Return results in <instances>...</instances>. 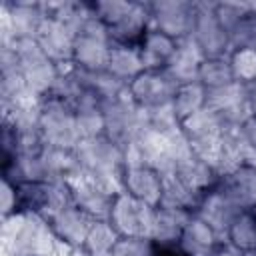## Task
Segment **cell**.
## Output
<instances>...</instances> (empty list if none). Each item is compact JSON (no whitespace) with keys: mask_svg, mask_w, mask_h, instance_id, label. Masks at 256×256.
<instances>
[{"mask_svg":"<svg viewBox=\"0 0 256 256\" xmlns=\"http://www.w3.org/2000/svg\"><path fill=\"white\" fill-rule=\"evenodd\" d=\"M48 218L32 212H16L4 218V256H54L60 248Z\"/></svg>","mask_w":256,"mask_h":256,"instance_id":"1","label":"cell"},{"mask_svg":"<svg viewBox=\"0 0 256 256\" xmlns=\"http://www.w3.org/2000/svg\"><path fill=\"white\" fill-rule=\"evenodd\" d=\"M78 166L84 174L100 180L114 192H122V174L126 168L124 148L108 140L106 136L84 138L74 148Z\"/></svg>","mask_w":256,"mask_h":256,"instance_id":"2","label":"cell"},{"mask_svg":"<svg viewBox=\"0 0 256 256\" xmlns=\"http://www.w3.org/2000/svg\"><path fill=\"white\" fill-rule=\"evenodd\" d=\"M38 126H40L44 142L52 148L74 150L82 140L72 104H68L62 98H56L52 94H48L46 98L40 100Z\"/></svg>","mask_w":256,"mask_h":256,"instance_id":"3","label":"cell"},{"mask_svg":"<svg viewBox=\"0 0 256 256\" xmlns=\"http://www.w3.org/2000/svg\"><path fill=\"white\" fill-rule=\"evenodd\" d=\"M104 114V136L118 144L120 148H126L130 142H134L146 128V110L134 104V100L126 94L106 100L102 104Z\"/></svg>","mask_w":256,"mask_h":256,"instance_id":"4","label":"cell"},{"mask_svg":"<svg viewBox=\"0 0 256 256\" xmlns=\"http://www.w3.org/2000/svg\"><path fill=\"white\" fill-rule=\"evenodd\" d=\"M156 208L152 204H146L126 192H120L114 198L112 210H110V224L116 228L120 236H134V238H150L154 234L156 224Z\"/></svg>","mask_w":256,"mask_h":256,"instance_id":"5","label":"cell"},{"mask_svg":"<svg viewBox=\"0 0 256 256\" xmlns=\"http://www.w3.org/2000/svg\"><path fill=\"white\" fill-rule=\"evenodd\" d=\"M180 130L186 136L192 152L212 164V158H214V154L220 146L222 134L226 130L222 118L214 110L204 106L202 110H198L196 114H192L184 122H180Z\"/></svg>","mask_w":256,"mask_h":256,"instance_id":"6","label":"cell"},{"mask_svg":"<svg viewBox=\"0 0 256 256\" xmlns=\"http://www.w3.org/2000/svg\"><path fill=\"white\" fill-rule=\"evenodd\" d=\"M66 182L70 184L74 206L84 210L94 220H108L114 198L118 196V192H114L112 188H108L100 180L84 174L82 170L78 174H74L72 178H68Z\"/></svg>","mask_w":256,"mask_h":256,"instance_id":"7","label":"cell"},{"mask_svg":"<svg viewBox=\"0 0 256 256\" xmlns=\"http://www.w3.org/2000/svg\"><path fill=\"white\" fill-rule=\"evenodd\" d=\"M150 8V28L178 40H184L192 34L194 18L198 4L182 2V0H166V2H152Z\"/></svg>","mask_w":256,"mask_h":256,"instance_id":"8","label":"cell"},{"mask_svg":"<svg viewBox=\"0 0 256 256\" xmlns=\"http://www.w3.org/2000/svg\"><path fill=\"white\" fill-rule=\"evenodd\" d=\"M178 82L166 70H144L128 84V96L142 110L172 104Z\"/></svg>","mask_w":256,"mask_h":256,"instance_id":"9","label":"cell"},{"mask_svg":"<svg viewBox=\"0 0 256 256\" xmlns=\"http://www.w3.org/2000/svg\"><path fill=\"white\" fill-rule=\"evenodd\" d=\"M190 38L204 58H226L232 52L228 32L214 14V4H198Z\"/></svg>","mask_w":256,"mask_h":256,"instance_id":"10","label":"cell"},{"mask_svg":"<svg viewBox=\"0 0 256 256\" xmlns=\"http://www.w3.org/2000/svg\"><path fill=\"white\" fill-rule=\"evenodd\" d=\"M242 208H238L218 186L210 188L198 202L194 214L198 218H202L222 240L226 238V232L232 224V220L236 218V214L240 212Z\"/></svg>","mask_w":256,"mask_h":256,"instance_id":"11","label":"cell"},{"mask_svg":"<svg viewBox=\"0 0 256 256\" xmlns=\"http://www.w3.org/2000/svg\"><path fill=\"white\" fill-rule=\"evenodd\" d=\"M122 192L146 204L158 206L162 196V174L148 164L126 166L122 174Z\"/></svg>","mask_w":256,"mask_h":256,"instance_id":"12","label":"cell"},{"mask_svg":"<svg viewBox=\"0 0 256 256\" xmlns=\"http://www.w3.org/2000/svg\"><path fill=\"white\" fill-rule=\"evenodd\" d=\"M56 238L66 244V246H74V248H82L84 240L90 232V226L94 222L92 216H88L84 210H80L74 204H68L66 208L58 210L56 214H52L48 218Z\"/></svg>","mask_w":256,"mask_h":256,"instance_id":"13","label":"cell"},{"mask_svg":"<svg viewBox=\"0 0 256 256\" xmlns=\"http://www.w3.org/2000/svg\"><path fill=\"white\" fill-rule=\"evenodd\" d=\"M150 30V8L142 2H132L128 12L108 28V38L112 44L138 46L144 34Z\"/></svg>","mask_w":256,"mask_h":256,"instance_id":"14","label":"cell"},{"mask_svg":"<svg viewBox=\"0 0 256 256\" xmlns=\"http://www.w3.org/2000/svg\"><path fill=\"white\" fill-rule=\"evenodd\" d=\"M74 34L58 20L46 18L36 34V42L44 50V54L56 62V64H68L72 62L74 52Z\"/></svg>","mask_w":256,"mask_h":256,"instance_id":"15","label":"cell"},{"mask_svg":"<svg viewBox=\"0 0 256 256\" xmlns=\"http://www.w3.org/2000/svg\"><path fill=\"white\" fill-rule=\"evenodd\" d=\"M238 208L248 210L256 204V164H244L234 172L220 176L216 184Z\"/></svg>","mask_w":256,"mask_h":256,"instance_id":"16","label":"cell"},{"mask_svg":"<svg viewBox=\"0 0 256 256\" xmlns=\"http://www.w3.org/2000/svg\"><path fill=\"white\" fill-rule=\"evenodd\" d=\"M110 46H112V42L108 38L90 36V34H78L74 38L72 64L78 70H84V72L106 70L108 56H110Z\"/></svg>","mask_w":256,"mask_h":256,"instance_id":"17","label":"cell"},{"mask_svg":"<svg viewBox=\"0 0 256 256\" xmlns=\"http://www.w3.org/2000/svg\"><path fill=\"white\" fill-rule=\"evenodd\" d=\"M172 172H174L186 186H190L194 192H198V194H202V196H204L210 188H214V186L218 184V180H220V174L216 172V168H214L208 160L196 156L194 152L188 154V156H184L182 160H178V162L174 164Z\"/></svg>","mask_w":256,"mask_h":256,"instance_id":"18","label":"cell"},{"mask_svg":"<svg viewBox=\"0 0 256 256\" xmlns=\"http://www.w3.org/2000/svg\"><path fill=\"white\" fill-rule=\"evenodd\" d=\"M220 242H224V240L196 214H192V218L184 226L182 236L178 240L180 248L188 256H210Z\"/></svg>","mask_w":256,"mask_h":256,"instance_id":"19","label":"cell"},{"mask_svg":"<svg viewBox=\"0 0 256 256\" xmlns=\"http://www.w3.org/2000/svg\"><path fill=\"white\" fill-rule=\"evenodd\" d=\"M202 60H204L202 52L198 50V46L194 44V40L188 36L184 40H178L176 52H174V56L170 58V62H168V66L164 70L180 86V84L198 80V68H200Z\"/></svg>","mask_w":256,"mask_h":256,"instance_id":"20","label":"cell"},{"mask_svg":"<svg viewBox=\"0 0 256 256\" xmlns=\"http://www.w3.org/2000/svg\"><path fill=\"white\" fill-rule=\"evenodd\" d=\"M176 44L178 42L174 38L150 28L138 44L144 70H164L176 52Z\"/></svg>","mask_w":256,"mask_h":256,"instance_id":"21","label":"cell"},{"mask_svg":"<svg viewBox=\"0 0 256 256\" xmlns=\"http://www.w3.org/2000/svg\"><path fill=\"white\" fill-rule=\"evenodd\" d=\"M194 212L182 210V208H168V206H158L156 208V224H154V234L152 242L158 244H178L184 226L192 218Z\"/></svg>","mask_w":256,"mask_h":256,"instance_id":"22","label":"cell"},{"mask_svg":"<svg viewBox=\"0 0 256 256\" xmlns=\"http://www.w3.org/2000/svg\"><path fill=\"white\" fill-rule=\"evenodd\" d=\"M106 70L110 74H114L118 80L130 84L138 74L144 72V64H142L138 46L112 44L110 46V56H108Z\"/></svg>","mask_w":256,"mask_h":256,"instance_id":"23","label":"cell"},{"mask_svg":"<svg viewBox=\"0 0 256 256\" xmlns=\"http://www.w3.org/2000/svg\"><path fill=\"white\" fill-rule=\"evenodd\" d=\"M202 194L194 192L190 186H186L172 170L162 174V196L158 206H168V208H182L188 212H194Z\"/></svg>","mask_w":256,"mask_h":256,"instance_id":"24","label":"cell"},{"mask_svg":"<svg viewBox=\"0 0 256 256\" xmlns=\"http://www.w3.org/2000/svg\"><path fill=\"white\" fill-rule=\"evenodd\" d=\"M204 106H206V88L198 80L180 84L176 88V94L172 98V110L178 122H184L188 116L196 114Z\"/></svg>","mask_w":256,"mask_h":256,"instance_id":"25","label":"cell"},{"mask_svg":"<svg viewBox=\"0 0 256 256\" xmlns=\"http://www.w3.org/2000/svg\"><path fill=\"white\" fill-rule=\"evenodd\" d=\"M118 240L120 234L110 224V220H94L82 248L88 256H112Z\"/></svg>","mask_w":256,"mask_h":256,"instance_id":"26","label":"cell"},{"mask_svg":"<svg viewBox=\"0 0 256 256\" xmlns=\"http://www.w3.org/2000/svg\"><path fill=\"white\" fill-rule=\"evenodd\" d=\"M224 242L240 250L242 254L256 250V222L250 214V210H240L236 218L232 220Z\"/></svg>","mask_w":256,"mask_h":256,"instance_id":"27","label":"cell"},{"mask_svg":"<svg viewBox=\"0 0 256 256\" xmlns=\"http://www.w3.org/2000/svg\"><path fill=\"white\" fill-rule=\"evenodd\" d=\"M198 82L206 90H216V88L236 82L230 62H228V56L226 58H204L198 68Z\"/></svg>","mask_w":256,"mask_h":256,"instance_id":"28","label":"cell"},{"mask_svg":"<svg viewBox=\"0 0 256 256\" xmlns=\"http://www.w3.org/2000/svg\"><path fill=\"white\" fill-rule=\"evenodd\" d=\"M228 62L236 82H256V48H234L228 56Z\"/></svg>","mask_w":256,"mask_h":256,"instance_id":"29","label":"cell"},{"mask_svg":"<svg viewBox=\"0 0 256 256\" xmlns=\"http://www.w3.org/2000/svg\"><path fill=\"white\" fill-rule=\"evenodd\" d=\"M132 2H120V0H104V2H92V10L96 12V16L106 24V28H110L112 24H116L130 8Z\"/></svg>","mask_w":256,"mask_h":256,"instance_id":"30","label":"cell"},{"mask_svg":"<svg viewBox=\"0 0 256 256\" xmlns=\"http://www.w3.org/2000/svg\"><path fill=\"white\" fill-rule=\"evenodd\" d=\"M152 244L150 238L120 236L112 256H152Z\"/></svg>","mask_w":256,"mask_h":256,"instance_id":"31","label":"cell"},{"mask_svg":"<svg viewBox=\"0 0 256 256\" xmlns=\"http://www.w3.org/2000/svg\"><path fill=\"white\" fill-rule=\"evenodd\" d=\"M16 212H20L18 186L8 180H2V218H8Z\"/></svg>","mask_w":256,"mask_h":256,"instance_id":"32","label":"cell"},{"mask_svg":"<svg viewBox=\"0 0 256 256\" xmlns=\"http://www.w3.org/2000/svg\"><path fill=\"white\" fill-rule=\"evenodd\" d=\"M152 256H188L180 244H152Z\"/></svg>","mask_w":256,"mask_h":256,"instance_id":"33","label":"cell"},{"mask_svg":"<svg viewBox=\"0 0 256 256\" xmlns=\"http://www.w3.org/2000/svg\"><path fill=\"white\" fill-rule=\"evenodd\" d=\"M242 136H244V140L248 142V146L254 150V154H256V118H250L242 128Z\"/></svg>","mask_w":256,"mask_h":256,"instance_id":"34","label":"cell"},{"mask_svg":"<svg viewBox=\"0 0 256 256\" xmlns=\"http://www.w3.org/2000/svg\"><path fill=\"white\" fill-rule=\"evenodd\" d=\"M244 88H246V102H248L250 116L256 118V82H252V84H244Z\"/></svg>","mask_w":256,"mask_h":256,"instance_id":"35","label":"cell"},{"mask_svg":"<svg viewBox=\"0 0 256 256\" xmlns=\"http://www.w3.org/2000/svg\"><path fill=\"white\" fill-rule=\"evenodd\" d=\"M210 256H244V254L240 250H236L234 246H230L228 242H220Z\"/></svg>","mask_w":256,"mask_h":256,"instance_id":"36","label":"cell"},{"mask_svg":"<svg viewBox=\"0 0 256 256\" xmlns=\"http://www.w3.org/2000/svg\"><path fill=\"white\" fill-rule=\"evenodd\" d=\"M54 256H88L84 248H74V246H66V244H60L58 252Z\"/></svg>","mask_w":256,"mask_h":256,"instance_id":"37","label":"cell"},{"mask_svg":"<svg viewBox=\"0 0 256 256\" xmlns=\"http://www.w3.org/2000/svg\"><path fill=\"white\" fill-rule=\"evenodd\" d=\"M248 210H250V214H252V218H254V222H256V204H254V206H250Z\"/></svg>","mask_w":256,"mask_h":256,"instance_id":"38","label":"cell"},{"mask_svg":"<svg viewBox=\"0 0 256 256\" xmlns=\"http://www.w3.org/2000/svg\"><path fill=\"white\" fill-rule=\"evenodd\" d=\"M244 256H256V250H252V252H246Z\"/></svg>","mask_w":256,"mask_h":256,"instance_id":"39","label":"cell"}]
</instances>
